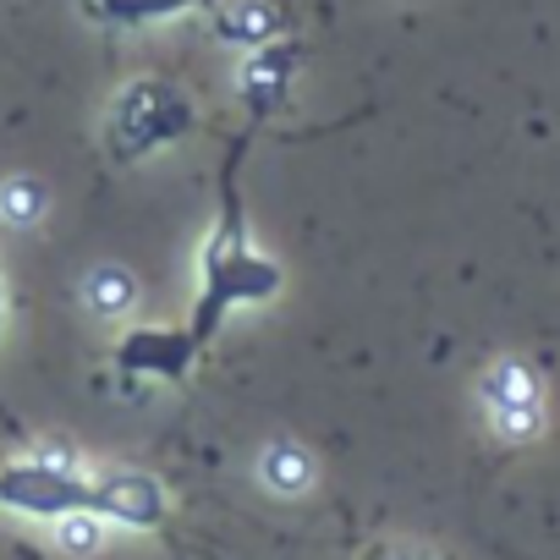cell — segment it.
<instances>
[{"mask_svg":"<svg viewBox=\"0 0 560 560\" xmlns=\"http://www.w3.org/2000/svg\"><path fill=\"white\" fill-rule=\"evenodd\" d=\"M253 132L231 138L225 149V165H220V214L203 236V253H198V298H192V336L209 347L220 336V325L236 314V308H258L269 298H280V264L253 242L247 231V209H242V154H247Z\"/></svg>","mask_w":560,"mask_h":560,"instance_id":"6da1fadb","label":"cell"},{"mask_svg":"<svg viewBox=\"0 0 560 560\" xmlns=\"http://www.w3.org/2000/svg\"><path fill=\"white\" fill-rule=\"evenodd\" d=\"M192 121H198L192 100H187L176 83L143 72V78H132V83L116 94V105H110V160H116V165H132V160H143V154H154V149L187 138Z\"/></svg>","mask_w":560,"mask_h":560,"instance_id":"7a4b0ae2","label":"cell"},{"mask_svg":"<svg viewBox=\"0 0 560 560\" xmlns=\"http://www.w3.org/2000/svg\"><path fill=\"white\" fill-rule=\"evenodd\" d=\"M94 472L78 467L61 451H39L28 462H7L0 467V505H12L23 516H94Z\"/></svg>","mask_w":560,"mask_h":560,"instance_id":"3957f363","label":"cell"},{"mask_svg":"<svg viewBox=\"0 0 560 560\" xmlns=\"http://www.w3.org/2000/svg\"><path fill=\"white\" fill-rule=\"evenodd\" d=\"M198 358H203V341L192 336V325H132L116 341V369L132 380L182 385Z\"/></svg>","mask_w":560,"mask_h":560,"instance_id":"277c9868","label":"cell"},{"mask_svg":"<svg viewBox=\"0 0 560 560\" xmlns=\"http://www.w3.org/2000/svg\"><path fill=\"white\" fill-rule=\"evenodd\" d=\"M94 516L100 522H121V527H160L171 500H165V483L149 478V472H132V467H105L94 472Z\"/></svg>","mask_w":560,"mask_h":560,"instance_id":"5b68a950","label":"cell"},{"mask_svg":"<svg viewBox=\"0 0 560 560\" xmlns=\"http://www.w3.org/2000/svg\"><path fill=\"white\" fill-rule=\"evenodd\" d=\"M483 396H489V407H494L500 434L527 440V434L538 429V380H533L527 363H500V369L489 374Z\"/></svg>","mask_w":560,"mask_h":560,"instance_id":"8992f818","label":"cell"},{"mask_svg":"<svg viewBox=\"0 0 560 560\" xmlns=\"http://www.w3.org/2000/svg\"><path fill=\"white\" fill-rule=\"evenodd\" d=\"M298 45H280V39H269V45H258V56H253V67H247V116H253V127L258 121H269L275 116V105L287 100V89H292V72H298Z\"/></svg>","mask_w":560,"mask_h":560,"instance_id":"52a82bcc","label":"cell"},{"mask_svg":"<svg viewBox=\"0 0 560 560\" xmlns=\"http://www.w3.org/2000/svg\"><path fill=\"white\" fill-rule=\"evenodd\" d=\"M83 7L105 28H149V23H171V18H187V12L225 7V0H83Z\"/></svg>","mask_w":560,"mask_h":560,"instance_id":"ba28073f","label":"cell"},{"mask_svg":"<svg viewBox=\"0 0 560 560\" xmlns=\"http://www.w3.org/2000/svg\"><path fill=\"white\" fill-rule=\"evenodd\" d=\"M258 472H264V483H269L275 494H308V489H314V462H308L298 445H275V451H264Z\"/></svg>","mask_w":560,"mask_h":560,"instance_id":"9c48e42d","label":"cell"},{"mask_svg":"<svg viewBox=\"0 0 560 560\" xmlns=\"http://www.w3.org/2000/svg\"><path fill=\"white\" fill-rule=\"evenodd\" d=\"M56 533H61V549H67V555H94V549L105 544V522H100V516H83V511H78V516H61Z\"/></svg>","mask_w":560,"mask_h":560,"instance_id":"30bf717a","label":"cell"},{"mask_svg":"<svg viewBox=\"0 0 560 560\" xmlns=\"http://www.w3.org/2000/svg\"><path fill=\"white\" fill-rule=\"evenodd\" d=\"M94 303H100V314H116V308H127V298H132V280L127 275H100L94 280Z\"/></svg>","mask_w":560,"mask_h":560,"instance_id":"8fae6325","label":"cell"},{"mask_svg":"<svg viewBox=\"0 0 560 560\" xmlns=\"http://www.w3.org/2000/svg\"><path fill=\"white\" fill-rule=\"evenodd\" d=\"M0 336H7V269H0Z\"/></svg>","mask_w":560,"mask_h":560,"instance_id":"7c38bea8","label":"cell"}]
</instances>
